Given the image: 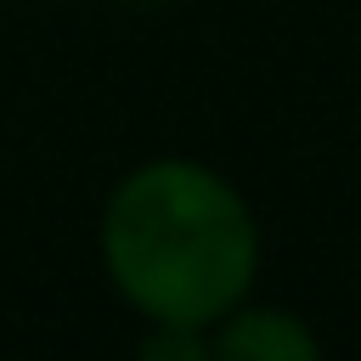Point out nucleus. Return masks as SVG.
I'll list each match as a JSON object with an SVG mask.
<instances>
[{
	"label": "nucleus",
	"mask_w": 361,
	"mask_h": 361,
	"mask_svg": "<svg viewBox=\"0 0 361 361\" xmlns=\"http://www.w3.org/2000/svg\"><path fill=\"white\" fill-rule=\"evenodd\" d=\"M316 333L288 316V310H226L220 316V338H214V355H231V361H316Z\"/></svg>",
	"instance_id": "f03ea898"
},
{
	"label": "nucleus",
	"mask_w": 361,
	"mask_h": 361,
	"mask_svg": "<svg viewBox=\"0 0 361 361\" xmlns=\"http://www.w3.org/2000/svg\"><path fill=\"white\" fill-rule=\"evenodd\" d=\"M113 288L164 333H203L243 305L259 231L231 180L192 158H152L118 180L102 214Z\"/></svg>",
	"instance_id": "f257e3e1"
}]
</instances>
